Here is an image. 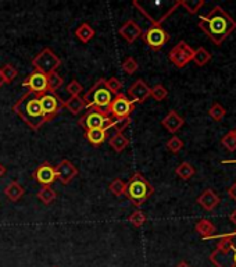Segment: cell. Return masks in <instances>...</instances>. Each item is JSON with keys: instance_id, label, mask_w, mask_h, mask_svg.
Here are the masks:
<instances>
[{"instance_id": "7a4b0ae2", "label": "cell", "mask_w": 236, "mask_h": 267, "mask_svg": "<svg viewBox=\"0 0 236 267\" xmlns=\"http://www.w3.org/2000/svg\"><path fill=\"white\" fill-rule=\"evenodd\" d=\"M39 96L41 95H35L32 92L24 93L13 106V111H16L20 119L25 121L32 130H39L49 121L43 113Z\"/></svg>"}, {"instance_id": "d6a6232c", "label": "cell", "mask_w": 236, "mask_h": 267, "mask_svg": "<svg viewBox=\"0 0 236 267\" xmlns=\"http://www.w3.org/2000/svg\"><path fill=\"white\" fill-rule=\"evenodd\" d=\"M146 220H147V217H146V214L142 210H135V212L129 214L128 217V221L134 225L135 228H140L146 223Z\"/></svg>"}, {"instance_id": "f1b7e54d", "label": "cell", "mask_w": 236, "mask_h": 267, "mask_svg": "<svg viewBox=\"0 0 236 267\" xmlns=\"http://www.w3.org/2000/svg\"><path fill=\"white\" fill-rule=\"evenodd\" d=\"M221 145L225 147L229 152H235L236 150V128L225 134L221 139Z\"/></svg>"}, {"instance_id": "44dd1931", "label": "cell", "mask_w": 236, "mask_h": 267, "mask_svg": "<svg viewBox=\"0 0 236 267\" xmlns=\"http://www.w3.org/2000/svg\"><path fill=\"white\" fill-rule=\"evenodd\" d=\"M194 230H196V233H199L203 238H210V237H213V234L215 233V225L213 224V221L206 220V218H202V220H199L198 223H196Z\"/></svg>"}, {"instance_id": "d590c367", "label": "cell", "mask_w": 236, "mask_h": 267, "mask_svg": "<svg viewBox=\"0 0 236 267\" xmlns=\"http://www.w3.org/2000/svg\"><path fill=\"white\" fill-rule=\"evenodd\" d=\"M104 85L107 88L110 92L113 93V96L118 95V93H121V88H123V84L121 81L115 78V77H111V78H108V80H104Z\"/></svg>"}, {"instance_id": "ac0fdd59", "label": "cell", "mask_w": 236, "mask_h": 267, "mask_svg": "<svg viewBox=\"0 0 236 267\" xmlns=\"http://www.w3.org/2000/svg\"><path fill=\"white\" fill-rule=\"evenodd\" d=\"M220 202H221L220 197H218L213 189H210V188L202 192V195L198 198L199 205L203 207V209H206V210H209V212L218 206Z\"/></svg>"}, {"instance_id": "cb8c5ba5", "label": "cell", "mask_w": 236, "mask_h": 267, "mask_svg": "<svg viewBox=\"0 0 236 267\" xmlns=\"http://www.w3.org/2000/svg\"><path fill=\"white\" fill-rule=\"evenodd\" d=\"M194 173H196V169H194L193 166L189 163V162H183V163L179 164L177 169H175V174H177L181 180L185 181L190 180L194 175Z\"/></svg>"}, {"instance_id": "52a82bcc", "label": "cell", "mask_w": 236, "mask_h": 267, "mask_svg": "<svg viewBox=\"0 0 236 267\" xmlns=\"http://www.w3.org/2000/svg\"><path fill=\"white\" fill-rule=\"evenodd\" d=\"M31 63H32L35 71L49 75V74L57 71V68L61 64V59L50 48H45L42 52H39L38 55L33 57Z\"/></svg>"}, {"instance_id": "7bdbcfd3", "label": "cell", "mask_w": 236, "mask_h": 267, "mask_svg": "<svg viewBox=\"0 0 236 267\" xmlns=\"http://www.w3.org/2000/svg\"><path fill=\"white\" fill-rule=\"evenodd\" d=\"M5 174H6V167L3 166V164L0 163V178H2Z\"/></svg>"}, {"instance_id": "5bb4252c", "label": "cell", "mask_w": 236, "mask_h": 267, "mask_svg": "<svg viewBox=\"0 0 236 267\" xmlns=\"http://www.w3.org/2000/svg\"><path fill=\"white\" fill-rule=\"evenodd\" d=\"M150 98V88L143 80L135 81L128 89V99L134 104L143 103Z\"/></svg>"}, {"instance_id": "f6af8a7d", "label": "cell", "mask_w": 236, "mask_h": 267, "mask_svg": "<svg viewBox=\"0 0 236 267\" xmlns=\"http://www.w3.org/2000/svg\"><path fill=\"white\" fill-rule=\"evenodd\" d=\"M3 84H5V80H3V77H2V71H0V88L3 87Z\"/></svg>"}, {"instance_id": "7dc6e473", "label": "cell", "mask_w": 236, "mask_h": 267, "mask_svg": "<svg viewBox=\"0 0 236 267\" xmlns=\"http://www.w3.org/2000/svg\"><path fill=\"white\" fill-rule=\"evenodd\" d=\"M53 267H57V266H53Z\"/></svg>"}, {"instance_id": "e575fe53", "label": "cell", "mask_w": 236, "mask_h": 267, "mask_svg": "<svg viewBox=\"0 0 236 267\" xmlns=\"http://www.w3.org/2000/svg\"><path fill=\"white\" fill-rule=\"evenodd\" d=\"M125 186H127V184H125L121 178H115V180L110 184L108 189H110V192H111L113 195L120 198L123 197V195H125Z\"/></svg>"}, {"instance_id": "4fadbf2b", "label": "cell", "mask_w": 236, "mask_h": 267, "mask_svg": "<svg viewBox=\"0 0 236 267\" xmlns=\"http://www.w3.org/2000/svg\"><path fill=\"white\" fill-rule=\"evenodd\" d=\"M56 177L59 178V181L61 184H64V185H68L71 181L75 178L76 175H78V169H76L75 166L72 162H70L68 159H64V160H61L56 167Z\"/></svg>"}, {"instance_id": "277c9868", "label": "cell", "mask_w": 236, "mask_h": 267, "mask_svg": "<svg viewBox=\"0 0 236 267\" xmlns=\"http://www.w3.org/2000/svg\"><path fill=\"white\" fill-rule=\"evenodd\" d=\"M154 194V188L140 173H135L125 186V197L134 206L139 207Z\"/></svg>"}, {"instance_id": "4316f807", "label": "cell", "mask_w": 236, "mask_h": 267, "mask_svg": "<svg viewBox=\"0 0 236 267\" xmlns=\"http://www.w3.org/2000/svg\"><path fill=\"white\" fill-rule=\"evenodd\" d=\"M38 199L42 202L43 205H50V203H53L56 201V198H57V194L54 191L52 186H42L38 192Z\"/></svg>"}, {"instance_id": "8d00e7d4", "label": "cell", "mask_w": 236, "mask_h": 267, "mask_svg": "<svg viewBox=\"0 0 236 267\" xmlns=\"http://www.w3.org/2000/svg\"><path fill=\"white\" fill-rule=\"evenodd\" d=\"M121 67H123L124 72H127V74H129V75L135 74V72L138 71V68H139V66H138L136 60H135L134 57H131V56H128V57H127V59L123 61Z\"/></svg>"}, {"instance_id": "6da1fadb", "label": "cell", "mask_w": 236, "mask_h": 267, "mask_svg": "<svg viewBox=\"0 0 236 267\" xmlns=\"http://www.w3.org/2000/svg\"><path fill=\"white\" fill-rule=\"evenodd\" d=\"M199 28L215 45H221L236 29V21L221 6H214L209 14L199 18Z\"/></svg>"}, {"instance_id": "836d02e7", "label": "cell", "mask_w": 236, "mask_h": 267, "mask_svg": "<svg viewBox=\"0 0 236 267\" xmlns=\"http://www.w3.org/2000/svg\"><path fill=\"white\" fill-rule=\"evenodd\" d=\"M150 96L157 102H163L168 96V91L163 84H157L153 88H150Z\"/></svg>"}, {"instance_id": "ab89813d", "label": "cell", "mask_w": 236, "mask_h": 267, "mask_svg": "<svg viewBox=\"0 0 236 267\" xmlns=\"http://www.w3.org/2000/svg\"><path fill=\"white\" fill-rule=\"evenodd\" d=\"M131 124V117L128 119H115V123H114V130L117 131V134H123L124 130H127Z\"/></svg>"}, {"instance_id": "5b68a950", "label": "cell", "mask_w": 236, "mask_h": 267, "mask_svg": "<svg viewBox=\"0 0 236 267\" xmlns=\"http://www.w3.org/2000/svg\"><path fill=\"white\" fill-rule=\"evenodd\" d=\"M113 98V93L110 92L107 88H106V85H104V80H99L85 93V96L82 99H84L88 110H103V111H107L108 106L111 103Z\"/></svg>"}, {"instance_id": "d6986e66", "label": "cell", "mask_w": 236, "mask_h": 267, "mask_svg": "<svg viewBox=\"0 0 236 267\" xmlns=\"http://www.w3.org/2000/svg\"><path fill=\"white\" fill-rule=\"evenodd\" d=\"M85 136L91 145L97 147V146H100V145H103L104 141L107 139L108 131L103 130V128H95V130H89V131H86Z\"/></svg>"}, {"instance_id": "1f68e13d", "label": "cell", "mask_w": 236, "mask_h": 267, "mask_svg": "<svg viewBox=\"0 0 236 267\" xmlns=\"http://www.w3.org/2000/svg\"><path fill=\"white\" fill-rule=\"evenodd\" d=\"M209 116L214 121H222L226 116V110L222 104L215 102V103L211 104V107L209 109Z\"/></svg>"}, {"instance_id": "d4e9b609", "label": "cell", "mask_w": 236, "mask_h": 267, "mask_svg": "<svg viewBox=\"0 0 236 267\" xmlns=\"http://www.w3.org/2000/svg\"><path fill=\"white\" fill-rule=\"evenodd\" d=\"M211 60V53H210L209 50L203 48V46H200L198 49L194 50V55H193V63L198 67H203L206 66L209 61Z\"/></svg>"}, {"instance_id": "60d3db41", "label": "cell", "mask_w": 236, "mask_h": 267, "mask_svg": "<svg viewBox=\"0 0 236 267\" xmlns=\"http://www.w3.org/2000/svg\"><path fill=\"white\" fill-rule=\"evenodd\" d=\"M228 195L233 199V202H236V181L232 184V186H229V189H228Z\"/></svg>"}, {"instance_id": "484cf974", "label": "cell", "mask_w": 236, "mask_h": 267, "mask_svg": "<svg viewBox=\"0 0 236 267\" xmlns=\"http://www.w3.org/2000/svg\"><path fill=\"white\" fill-rule=\"evenodd\" d=\"M129 145V139L124 134H115V135L110 139V146L114 152H123L124 149H127Z\"/></svg>"}, {"instance_id": "7402d4cb", "label": "cell", "mask_w": 236, "mask_h": 267, "mask_svg": "<svg viewBox=\"0 0 236 267\" xmlns=\"http://www.w3.org/2000/svg\"><path fill=\"white\" fill-rule=\"evenodd\" d=\"M64 107L68 109V111H71L74 116L80 115L82 110L86 109L85 102L81 96H71L67 102H64Z\"/></svg>"}, {"instance_id": "8992f818", "label": "cell", "mask_w": 236, "mask_h": 267, "mask_svg": "<svg viewBox=\"0 0 236 267\" xmlns=\"http://www.w3.org/2000/svg\"><path fill=\"white\" fill-rule=\"evenodd\" d=\"M80 126L85 128V131L89 130H95V128H103L106 131H110L114 127L115 119L107 115V111L103 110H88L80 121Z\"/></svg>"}, {"instance_id": "8fae6325", "label": "cell", "mask_w": 236, "mask_h": 267, "mask_svg": "<svg viewBox=\"0 0 236 267\" xmlns=\"http://www.w3.org/2000/svg\"><path fill=\"white\" fill-rule=\"evenodd\" d=\"M142 39L151 50H160L170 41V35L163 29V27L151 25L146 32L142 33Z\"/></svg>"}, {"instance_id": "ee69618b", "label": "cell", "mask_w": 236, "mask_h": 267, "mask_svg": "<svg viewBox=\"0 0 236 267\" xmlns=\"http://www.w3.org/2000/svg\"><path fill=\"white\" fill-rule=\"evenodd\" d=\"M177 267H190V264H189V263H186V262H179L177 264Z\"/></svg>"}, {"instance_id": "2e32d148", "label": "cell", "mask_w": 236, "mask_h": 267, "mask_svg": "<svg viewBox=\"0 0 236 267\" xmlns=\"http://www.w3.org/2000/svg\"><path fill=\"white\" fill-rule=\"evenodd\" d=\"M118 33L121 35V38H124L128 44H134L135 41L138 38L142 36V28L134 21V20H128L127 22H124V25L120 28V31Z\"/></svg>"}, {"instance_id": "83f0119b", "label": "cell", "mask_w": 236, "mask_h": 267, "mask_svg": "<svg viewBox=\"0 0 236 267\" xmlns=\"http://www.w3.org/2000/svg\"><path fill=\"white\" fill-rule=\"evenodd\" d=\"M46 77H48L49 93H56L57 92V89H60V88L63 87V84H64V80L57 74V71H56V72H52V74H49V75Z\"/></svg>"}, {"instance_id": "bcb514c9", "label": "cell", "mask_w": 236, "mask_h": 267, "mask_svg": "<svg viewBox=\"0 0 236 267\" xmlns=\"http://www.w3.org/2000/svg\"><path fill=\"white\" fill-rule=\"evenodd\" d=\"M224 163H236V160H224Z\"/></svg>"}, {"instance_id": "e0dca14e", "label": "cell", "mask_w": 236, "mask_h": 267, "mask_svg": "<svg viewBox=\"0 0 236 267\" xmlns=\"http://www.w3.org/2000/svg\"><path fill=\"white\" fill-rule=\"evenodd\" d=\"M183 124H185V120L178 115L175 110L168 111V115L161 120V126L164 127L170 134H175V132L179 131L183 127Z\"/></svg>"}, {"instance_id": "9a60e30c", "label": "cell", "mask_w": 236, "mask_h": 267, "mask_svg": "<svg viewBox=\"0 0 236 267\" xmlns=\"http://www.w3.org/2000/svg\"><path fill=\"white\" fill-rule=\"evenodd\" d=\"M33 178L42 186H50L56 181V170L50 163L45 162L33 171Z\"/></svg>"}, {"instance_id": "4dcf8cb0", "label": "cell", "mask_w": 236, "mask_h": 267, "mask_svg": "<svg viewBox=\"0 0 236 267\" xmlns=\"http://www.w3.org/2000/svg\"><path fill=\"white\" fill-rule=\"evenodd\" d=\"M2 71V77H3V80H5V84H11V82L14 81L18 75V71L13 64H5V66L0 68Z\"/></svg>"}, {"instance_id": "3957f363", "label": "cell", "mask_w": 236, "mask_h": 267, "mask_svg": "<svg viewBox=\"0 0 236 267\" xmlns=\"http://www.w3.org/2000/svg\"><path fill=\"white\" fill-rule=\"evenodd\" d=\"M210 262L215 267H236V231L224 234L210 255Z\"/></svg>"}, {"instance_id": "b9f144b4", "label": "cell", "mask_w": 236, "mask_h": 267, "mask_svg": "<svg viewBox=\"0 0 236 267\" xmlns=\"http://www.w3.org/2000/svg\"><path fill=\"white\" fill-rule=\"evenodd\" d=\"M229 220H231V223L235 224V227H236V209L232 212L231 214V217H229Z\"/></svg>"}, {"instance_id": "74e56055", "label": "cell", "mask_w": 236, "mask_h": 267, "mask_svg": "<svg viewBox=\"0 0 236 267\" xmlns=\"http://www.w3.org/2000/svg\"><path fill=\"white\" fill-rule=\"evenodd\" d=\"M183 147V141L181 138H178L177 135H174L171 139H168L167 142V149L172 153H178L179 150H182Z\"/></svg>"}, {"instance_id": "ba28073f", "label": "cell", "mask_w": 236, "mask_h": 267, "mask_svg": "<svg viewBox=\"0 0 236 267\" xmlns=\"http://www.w3.org/2000/svg\"><path fill=\"white\" fill-rule=\"evenodd\" d=\"M135 110V104L123 93H118L113 98L111 103L108 106L107 115L111 116L113 119H128Z\"/></svg>"}, {"instance_id": "603a6c76", "label": "cell", "mask_w": 236, "mask_h": 267, "mask_svg": "<svg viewBox=\"0 0 236 267\" xmlns=\"http://www.w3.org/2000/svg\"><path fill=\"white\" fill-rule=\"evenodd\" d=\"M75 35L81 42L88 44V42H89L91 39H93V36H95V29H93L88 22H84V24H81L80 27L76 28Z\"/></svg>"}, {"instance_id": "30bf717a", "label": "cell", "mask_w": 236, "mask_h": 267, "mask_svg": "<svg viewBox=\"0 0 236 267\" xmlns=\"http://www.w3.org/2000/svg\"><path fill=\"white\" fill-rule=\"evenodd\" d=\"M39 100H41L43 113L48 117L49 121L53 120L54 117L64 109V100H61V98H59L56 93H43L39 96Z\"/></svg>"}, {"instance_id": "f546056e", "label": "cell", "mask_w": 236, "mask_h": 267, "mask_svg": "<svg viewBox=\"0 0 236 267\" xmlns=\"http://www.w3.org/2000/svg\"><path fill=\"white\" fill-rule=\"evenodd\" d=\"M179 6L185 7L189 14H196L204 6L203 0H179Z\"/></svg>"}, {"instance_id": "ffe728a7", "label": "cell", "mask_w": 236, "mask_h": 267, "mask_svg": "<svg viewBox=\"0 0 236 267\" xmlns=\"http://www.w3.org/2000/svg\"><path fill=\"white\" fill-rule=\"evenodd\" d=\"M25 194V189L22 188V185L18 182V181H11L9 185L5 188V195L11 202H17L20 201Z\"/></svg>"}, {"instance_id": "9c48e42d", "label": "cell", "mask_w": 236, "mask_h": 267, "mask_svg": "<svg viewBox=\"0 0 236 267\" xmlns=\"http://www.w3.org/2000/svg\"><path fill=\"white\" fill-rule=\"evenodd\" d=\"M194 50L185 41H179L168 53V59L177 68H183L193 60Z\"/></svg>"}, {"instance_id": "7c38bea8", "label": "cell", "mask_w": 236, "mask_h": 267, "mask_svg": "<svg viewBox=\"0 0 236 267\" xmlns=\"http://www.w3.org/2000/svg\"><path fill=\"white\" fill-rule=\"evenodd\" d=\"M21 85L29 89L28 92H32L35 95H43V93L48 92V77L42 72L33 71L32 74H29L22 81Z\"/></svg>"}, {"instance_id": "f35d334b", "label": "cell", "mask_w": 236, "mask_h": 267, "mask_svg": "<svg viewBox=\"0 0 236 267\" xmlns=\"http://www.w3.org/2000/svg\"><path fill=\"white\" fill-rule=\"evenodd\" d=\"M84 91V87H82V84L76 81V80H72V81L67 85V92L70 93L71 96H80L81 93Z\"/></svg>"}]
</instances>
